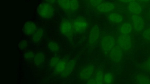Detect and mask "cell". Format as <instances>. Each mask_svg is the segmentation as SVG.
Returning a JSON list of instances; mask_svg holds the SVG:
<instances>
[{
	"label": "cell",
	"mask_w": 150,
	"mask_h": 84,
	"mask_svg": "<svg viewBox=\"0 0 150 84\" xmlns=\"http://www.w3.org/2000/svg\"><path fill=\"white\" fill-rule=\"evenodd\" d=\"M71 0H58L57 2L59 6L67 14L71 13Z\"/></svg>",
	"instance_id": "18"
},
{
	"label": "cell",
	"mask_w": 150,
	"mask_h": 84,
	"mask_svg": "<svg viewBox=\"0 0 150 84\" xmlns=\"http://www.w3.org/2000/svg\"><path fill=\"white\" fill-rule=\"evenodd\" d=\"M131 20L133 28L136 32L140 33L144 30L145 23L141 16L139 15H132Z\"/></svg>",
	"instance_id": "8"
},
{
	"label": "cell",
	"mask_w": 150,
	"mask_h": 84,
	"mask_svg": "<svg viewBox=\"0 0 150 84\" xmlns=\"http://www.w3.org/2000/svg\"><path fill=\"white\" fill-rule=\"evenodd\" d=\"M28 43L26 40L23 39L19 42L18 44V46L21 50H23L27 46Z\"/></svg>",
	"instance_id": "30"
},
{
	"label": "cell",
	"mask_w": 150,
	"mask_h": 84,
	"mask_svg": "<svg viewBox=\"0 0 150 84\" xmlns=\"http://www.w3.org/2000/svg\"><path fill=\"white\" fill-rule=\"evenodd\" d=\"M76 63V61L74 60L69 61L64 70L60 74L61 76L63 78L69 76L73 71L75 66Z\"/></svg>",
	"instance_id": "15"
},
{
	"label": "cell",
	"mask_w": 150,
	"mask_h": 84,
	"mask_svg": "<svg viewBox=\"0 0 150 84\" xmlns=\"http://www.w3.org/2000/svg\"><path fill=\"white\" fill-rule=\"evenodd\" d=\"M71 14L76 12L79 7V1L78 0H71Z\"/></svg>",
	"instance_id": "28"
},
{
	"label": "cell",
	"mask_w": 150,
	"mask_h": 84,
	"mask_svg": "<svg viewBox=\"0 0 150 84\" xmlns=\"http://www.w3.org/2000/svg\"><path fill=\"white\" fill-rule=\"evenodd\" d=\"M37 29L36 24L31 21H28L24 24L23 30L24 33L27 35H33Z\"/></svg>",
	"instance_id": "13"
},
{
	"label": "cell",
	"mask_w": 150,
	"mask_h": 84,
	"mask_svg": "<svg viewBox=\"0 0 150 84\" xmlns=\"http://www.w3.org/2000/svg\"><path fill=\"white\" fill-rule=\"evenodd\" d=\"M116 44L115 34L113 33L101 34L100 46L102 52L105 56L108 57L110 52Z\"/></svg>",
	"instance_id": "1"
},
{
	"label": "cell",
	"mask_w": 150,
	"mask_h": 84,
	"mask_svg": "<svg viewBox=\"0 0 150 84\" xmlns=\"http://www.w3.org/2000/svg\"><path fill=\"white\" fill-rule=\"evenodd\" d=\"M101 34L99 27L97 25H94L90 32L88 38V44L93 46L98 43L100 38Z\"/></svg>",
	"instance_id": "9"
},
{
	"label": "cell",
	"mask_w": 150,
	"mask_h": 84,
	"mask_svg": "<svg viewBox=\"0 0 150 84\" xmlns=\"http://www.w3.org/2000/svg\"><path fill=\"white\" fill-rule=\"evenodd\" d=\"M73 19H63L59 26V30L61 34L72 42L73 34Z\"/></svg>",
	"instance_id": "3"
},
{
	"label": "cell",
	"mask_w": 150,
	"mask_h": 84,
	"mask_svg": "<svg viewBox=\"0 0 150 84\" xmlns=\"http://www.w3.org/2000/svg\"><path fill=\"white\" fill-rule=\"evenodd\" d=\"M139 67L143 70L150 73V56L146 61L140 65Z\"/></svg>",
	"instance_id": "25"
},
{
	"label": "cell",
	"mask_w": 150,
	"mask_h": 84,
	"mask_svg": "<svg viewBox=\"0 0 150 84\" xmlns=\"http://www.w3.org/2000/svg\"><path fill=\"white\" fill-rule=\"evenodd\" d=\"M135 80L137 84H150V78L143 74H137Z\"/></svg>",
	"instance_id": "19"
},
{
	"label": "cell",
	"mask_w": 150,
	"mask_h": 84,
	"mask_svg": "<svg viewBox=\"0 0 150 84\" xmlns=\"http://www.w3.org/2000/svg\"><path fill=\"white\" fill-rule=\"evenodd\" d=\"M124 53L117 44L110 52L108 57L113 62L119 64L122 61Z\"/></svg>",
	"instance_id": "7"
},
{
	"label": "cell",
	"mask_w": 150,
	"mask_h": 84,
	"mask_svg": "<svg viewBox=\"0 0 150 84\" xmlns=\"http://www.w3.org/2000/svg\"><path fill=\"white\" fill-rule=\"evenodd\" d=\"M105 15L109 21L112 24L120 25L123 23L124 17L118 12L114 11Z\"/></svg>",
	"instance_id": "11"
},
{
	"label": "cell",
	"mask_w": 150,
	"mask_h": 84,
	"mask_svg": "<svg viewBox=\"0 0 150 84\" xmlns=\"http://www.w3.org/2000/svg\"><path fill=\"white\" fill-rule=\"evenodd\" d=\"M45 1L50 4H52L54 3L55 2H57V1L47 0V1Z\"/></svg>",
	"instance_id": "32"
},
{
	"label": "cell",
	"mask_w": 150,
	"mask_h": 84,
	"mask_svg": "<svg viewBox=\"0 0 150 84\" xmlns=\"http://www.w3.org/2000/svg\"><path fill=\"white\" fill-rule=\"evenodd\" d=\"M114 80V75L110 72L106 73L104 74L103 84H113Z\"/></svg>",
	"instance_id": "22"
},
{
	"label": "cell",
	"mask_w": 150,
	"mask_h": 84,
	"mask_svg": "<svg viewBox=\"0 0 150 84\" xmlns=\"http://www.w3.org/2000/svg\"><path fill=\"white\" fill-rule=\"evenodd\" d=\"M69 61L67 59L60 60L54 68V71L56 74H61L64 70Z\"/></svg>",
	"instance_id": "17"
},
{
	"label": "cell",
	"mask_w": 150,
	"mask_h": 84,
	"mask_svg": "<svg viewBox=\"0 0 150 84\" xmlns=\"http://www.w3.org/2000/svg\"><path fill=\"white\" fill-rule=\"evenodd\" d=\"M143 40L145 42L150 43V27L145 29L142 35Z\"/></svg>",
	"instance_id": "26"
},
{
	"label": "cell",
	"mask_w": 150,
	"mask_h": 84,
	"mask_svg": "<svg viewBox=\"0 0 150 84\" xmlns=\"http://www.w3.org/2000/svg\"><path fill=\"white\" fill-rule=\"evenodd\" d=\"M85 1L90 7L92 9H93L98 6L104 2L105 1L103 0H86Z\"/></svg>",
	"instance_id": "24"
},
{
	"label": "cell",
	"mask_w": 150,
	"mask_h": 84,
	"mask_svg": "<svg viewBox=\"0 0 150 84\" xmlns=\"http://www.w3.org/2000/svg\"><path fill=\"white\" fill-rule=\"evenodd\" d=\"M37 11L40 17L46 19L53 17L55 12L54 8L52 4L46 1L42 2L39 5Z\"/></svg>",
	"instance_id": "4"
},
{
	"label": "cell",
	"mask_w": 150,
	"mask_h": 84,
	"mask_svg": "<svg viewBox=\"0 0 150 84\" xmlns=\"http://www.w3.org/2000/svg\"><path fill=\"white\" fill-rule=\"evenodd\" d=\"M95 70L94 66L90 64L81 70L79 73V77L82 80H88L93 76Z\"/></svg>",
	"instance_id": "10"
},
{
	"label": "cell",
	"mask_w": 150,
	"mask_h": 84,
	"mask_svg": "<svg viewBox=\"0 0 150 84\" xmlns=\"http://www.w3.org/2000/svg\"><path fill=\"white\" fill-rule=\"evenodd\" d=\"M132 0H120L119 1H120L122 3H130L131 2Z\"/></svg>",
	"instance_id": "33"
},
{
	"label": "cell",
	"mask_w": 150,
	"mask_h": 84,
	"mask_svg": "<svg viewBox=\"0 0 150 84\" xmlns=\"http://www.w3.org/2000/svg\"><path fill=\"white\" fill-rule=\"evenodd\" d=\"M116 6L117 4L115 2L105 1L98 6L93 9L98 13L106 14L115 11Z\"/></svg>",
	"instance_id": "6"
},
{
	"label": "cell",
	"mask_w": 150,
	"mask_h": 84,
	"mask_svg": "<svg viewBox=\"0 0 150 84\" xmlns=\"http://www.w3.org/2000/svg\"><path fill=\"white\" fill-rule=\"evenodd\" d=\"M60 60L59 57L57 56L52 57L49 61L50 66L51 68H55Z\"/></svg>",
	"instance_id": "27"
},
{
	"label": "cell",
	"mask_w": 150,
	"mask_h": 84,
	"mask_svg": "<svg viewBox=\"0 0 150 84\" xmlns=\"http://www.w3.org/2000/svg\"><path fill=\"white\" fill-rule=\"evenodd\" d=\"M35 55V54L32 51H28L24 53L23 57L25 59L29 60L34 59Z\"/></svg>",
	"instance_id": "29"
},
{
	"label": "cell",
	"mask_w": 150,
	"mask_h": 84,
	"mask_svg": "<svg viewBox=\"0 0 150 84\" xmlns=\"http://www.w3.org/2000/svg\"><path fill=\"white\" fill-rule=\"evenodd\" d=\"M44 33V30L41 28H38L33 35L32 39L35 43H39L42 39Z\"/></svg>",
	"instance_id": "20"
},
{
	"label": "cell",
	"mask_w": 150,
	"mask_h": 84,
	"mask_svg": "<svg viewBox=\"0 0 150 84\" xmlns=\"http://www.w3.org/2000/svg\"><path fill=\"white\" fill-rule=\"evenodd\" d=\"M128 9L133 15H139L142 11V8L141 5L135 0H132L129 3Z\"/></svg>",
	"instance_id": "14"
},
{
	"label": "cell",
	"mask_w": 150,
	"mask_h": 84,
	"mask_svg": "<svg viewBox=\"0 0 150 84\" xmlns=\"http://www.w3.org/2000/svg\"><path fill=\"white\" fill-rule=\"evenodd\" d=\"M116 44L122 49L124 53L130 51L133 47V40L129 35L115 34Z\"/></svg>",
	"instance_id": "2"
},
{
	"label": "cell",
	"mask_w": 150,
	"mask_h": 84,
	"mask_svg": "<svg viewBox=\"0 0 150 84\" xmlns=\"http://www.w3.org/2000/svg\"><path fill=\"white\" fill-rule=\"evenodd\" d=\"M86 84H97L93 76L88 80Z\"/></svg>",
	"instance_id": "31"
},
{
	"label": "cell",
	"mask_w": 150,
	"mask_h": 84,
	"mask_svg": "<svg viewBox=\"0 0 150 84\" xmlns=\"http://www.w3.org/2000/svg\"><path fill=\"white\" fill-rule=\"evenodd\" d=\"M45 58V55L43 52H38L35 54L34 58V62L35 65L37 66L42 65L44 63Z\"/></svg>",
	"instance_id": "21"
},
{
	"label": "cell",
	"mask_w": 150,
	"mask_h": 84,
	"mask_svg": "<svg viewBox=\"0 0 150 84\" xmlns=\"http://www.w3.org/2000/svg\"><path fill=\"white\" fill-rule=\"evenodd\" d=\"M104 74L102 67H100L95 70L93 76L97 84H103Z\"/></svg>",
	"instance_id": "16"
},
{
	"label": "cell",
	"mask_w": 150,
	"mask_h": 84,
	"mask_svg": "<svg viewBox=\"0 0 150 84\" xmlns=\"http://www.w3.org/2000/svg\"><path fill=\"white\" fill-rule=\"evenodd\" d=\"M73 34L84 32L89 26V23L84 18L78 16L73 19Z\"/></svg>",
	"instance_id": "5"
},
{
	"label": "cell",
	"mask_w": 150,
	"mask_h": 84,
	"mask_svg": "<svg viewBox=\"0 0 150 84\" xmlns=\"http://www.w3.org/2000/svg\"><path fill=\"white\" fill-rule=\"evenodd\" d=\"M133 29L132 25L130 23L127 22H123L119 26L116 34H129Z\"/></svg>",
	"instance_id": "12"
},
{
	"label": "cell",
	"mask_w": 150,
	"mask_h": 84,
	"mask_svg": "<svg viewBox=\"0 0 150 84\" xmlns=\"http://www.w3.org/2000/svg\"><path fill=\"white\" fill-rule=\"evenodd\" d=\"M47 46L49 50L54 52H57L59 49L58 44L54 41H49L47 43Z\"/></svg>",
	"instance_id": "23"
}]
</instances>
